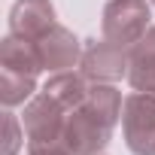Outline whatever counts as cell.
<instances>
[{
  "label": "cell",
  "mask_w": 155,
  "mask_h": 155,
  "mask_svg": "<svg viewBox=\"0 0 155 155\" xmlns=\"http://www.w3.org/2000/svg\"><path fill=\"white\" fill-rule=\"evenodd\" d=\"M55 21V12L46 0H21V3L12 9V34H46Z\"/></svg>",
  "instance_id": "4"
},
{
  "label": "cell",
  "mask_w": 155,
  "mask_h": 155,
  "mask_svg": "<svg viewBox=\"0 0 155 155\" xmlns=\"http://www.w3.org/2000/svg\"><path fill=\"white\" fill-rule=\"evenodd\" d=\"M37 55H40V64L46 70H64L76 61V40L64 28H52V37L46 31L43 40L37 43Z\"/></svg>",
  "instance_id": "3"
},
{
  "label": "cell",
  "mask_w": 155,
  "mask_h": 155,
  "mask_svg": "<svg viewBox=\"0 0 155 155\" xmlns=\"http://www.w3.org/2000/svg\"><path fill=\"white\" fill-rule=\"evenodd\" d=\"M85 73L88 76H104V79H116V76L125 73V55L122 49H113V46H88V55H85Z\"/></svg>",
  "instance_id": "5"
},
{
  "label": "cell",
  "mask_w": 155,
  "mask_h": 155,
  "mask_svg": "<svg viewBox=\"0 0 155 155\" xmlns=\"http://www.w3.org/2000/svg\"><path fill=\"white\" fill-rule=\"evenodd\" d=\"M146 21H149V6L143 0H113L107 6L104 34L119 43H128V40L146 34Z\"/></svg>",
  "instance_id": "1"
},
{
  "label": "cell",
  "mask_w": 155,
  "mask_h": 155,
  "mask_svg": "<svg viewBox=\"0 0 155 155\" xmlns=\"http://www.w3.org/2000/svg\"><path fill=\"white\" fill-rule=\"evenodd\" d=\"M143 97H131L125 104V134L128 146L137 155H155V97L149 104V119H143Z\"/></svg>",
  "instance_id": "2"
}]
</instances>
